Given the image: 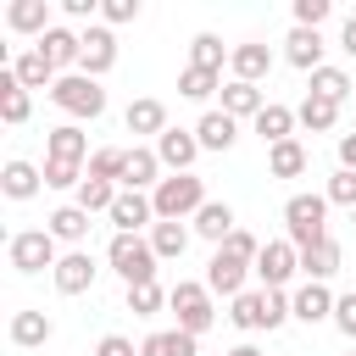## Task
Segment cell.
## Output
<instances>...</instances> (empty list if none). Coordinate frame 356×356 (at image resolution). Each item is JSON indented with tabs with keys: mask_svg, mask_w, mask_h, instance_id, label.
Listing matches in <instances>:
<instances>
[{
	"mask_svg": "<svg viewBox=\"0 0 356 356\" xmlns=\"http://www.w3.org/2000/svg\"><path fill=\"white\" fill-rule=\"evenodd\" d=\"M150 206H156V222H184V217H195L206 206V184L195 172H172V178H161L150 189Z\"/></svg>",
	"mask_w": 356,
	"mask_h": 356,
	"instance_id": "6da1fadb",
	"label": "cell"
},
{
	"mask_svg": "<svg viewBox=\"0 0 356 356\" xmlns=\"http://www.w3.org/2000/svg\"><path fill=\"white\" fill-rule=\"evenodd\" d=\"M284 228H289V245H295V250H312V245L334 239V234H328V195H289Z\"/></svg>",
	"mask_w": 356,
	"mask_h": 356,
	"instance_id": "7a4b0ae2",
	"label": "cell"
},
{
	"mask_svg": "<svg viewBox=\"0 0 356 356\" xmlns=\"http://www.w3.org/2000/svg\"><path fill=\"white\" fill-rule=\"evenodd\" d=\"M106 261H111V273L134 289V284H156V250H150V239H139V234H117L111 239V250H106Z\"/></svg>",
	"mask_w": 356,
	"mask_h": 356,
	"instance_id": "3957f363",
	"label": "cell"
},
{
	"mask_svg": "<svg viewBox=\"0 0 356 356\" xmlns=\"http://www.w3.org/2000/svg\"><path fill=\"white\" fill-rule=\"evenodd\" d=\"M167 306H172V317H178V328L184 334H206L211 323H217V306H211V289L206 284H195V278H178L172 289H167Z\"/></svg>",
	"mask_w": 356,
	"mask_h": 356,
	"instance_id": "277c9868",
	"label": "cell"
},
{
	"mask_svg": "<svg viewBox=\"0 0 356 356\" xmlns=\"http://www.w3.org/2000/svg\"><path fill=\"white\" fill-rule=\"evenodd\" d=\"M50 100H56L67 117H100V111H106V89H100V78H89V72H61L56 89H50Z\"/></svg>",
	"mask_w": 356,
	"mask_h": 356,
	"instance_id": "5b68a950",
	"label": "cell"
},
{
	"mask_svg": "<svg viewBox=\"0 0 356 356\" xmlns=\"http://www.w3.org/2000/svg\"><path fill=\"white\" fill-rule=\"evenodd\" d=\"M6 256H11V267L17 273H56V234L50 228H22V234H11V245H6Z\"/></svg>",
	"mask_w": 356,
	"mask_h": 356,
	"instance_id": "8992f818",
	"label": "cell"
},
{
	"mask_svg": "<svg viewBox=\"0 0 356 356\" xmlns=\"http://www.w3.org/2000/svg\"><path fill=\"white\" fill-rule=\"evenodd\" d=\"M256 278H261V289H284L295 273H300V250L289 245V239H267L261 245V256H256V267H250Z\"/></svg>",
	"mask_w": 356,
	"mask_h": 356,
	"instance_id": "52a82bcc",
	"label": "cell"
},
{
	"mask_svg": "<svg viewBox=\"0 0 356 356\" xmlns=\"http://www.w3.org/2000/svg\"><path fill=\"white\" fill-rule=\"evenodd\" d=\"M117 67V33L111 28H83V61H78V72H89V78H100V72H111Z\"/></svg>",
	"mask_w": 356,
	"mask_h": 356,
	"instance_id": "ba28073f",
	"label": "cell"
},
{
	"mask_svg": "<svg viewBox=\"0 0 356 356\" xmlns=\"http://www.w3.org/2000/svg\"><path fill=\"white\" fill-rule=\"evenodd\" d=\"M95 273H100V267H95V256H89V250H67V256L56 261V273H50V278H56V289H61V295H83V289H95Z\"/></svg>",
	"mask_w": 356,
	"mask_h": 356,
	"instance_id": "9c48e42d",
	"label": "cell"
},
{
	"mask_svg": "<svg viewBox=\"0 0 356 356\" xmlns=\"http://www.w3.org/2000/svg\"><path fill=\"white\" fill-rule=\"evenodd\" d=\"M156 156H161V167H172V172H189V167H195V156H200V139H195V128H167V134L156 139Z\"/></svg>",
	"mask_w": 356,
	"mask_h": 356,
	"instance_id": "30bf717a",
	"label": "cell"
},
{
	"mask_svg": "<svg viewBox=\"0 0 356 356\" xmlns=\"http://www.w3.org/2000/svg\"><path fill=\"white\" fill-rule=\"evenodd\" d=\"M111 222H117V234L156 228V206H150V195H139V189H122V195H117V206H111Z\"/></svg>",
	"mask_w": 356,
	"mask_h": 356,
	"instance_id": "8fae6325",
	"label": "cell"
},
{
	"mask_svg": "<svg viewBox=\"0 0 356 356\" xmlns=\"http://www.w3.org/2000/svg\"><path fill=\"white\" fill-rule=\"evenodd\" d=\"M245 273H250L245 261H234L228 250H211V261H206V289L234 300V295H245Z\"/></svg>",
	"mask_w": 356,
	"mask_h": 356,
	"instance_id": "7c38bea8",
	"label": "cell"
},
{
	"mask_svg": "<svg viewBox=\"0 0 356 356\" xmlns=\"http://www.w3.org/2000/svg\"><path fill=\"white\" fill-rule=\"evenodd\" d=\"M334 306H339V300L328 295V284H312V278L289 295V312H295L306 328H312V323H323V317H334Z\"/></svg>",
	"mask_w": 356,
	"mask_h": 356,
	"instance_id": "4fadbf2b",
	"label": "cell"
},
{
	"mask_svg": "<svg viewBox=\"0 0 356 356\" xmlns=\"http://www.w3.org/2000/svg\"><path fill=\"white\" fill-rule=\"evenodd\" d=\"M228 323H234V328H245V334H256V328H267V334H273V306H267V289H245V295H234Z\"/></svg>",
	"mask_w": 356,
	"mask_h": 356,
	"instance_id": "5bb4252c",
	"label": "cell"
},
{
	"mask_svg": "<svg viewBox=\"0 0 356 356\" xmlns=\"http://www.w3.org/2000/svg\"><path fill=\"white\" fill-rule=\"evenodd\" d=\"M39 50L50 56L56 72H72V67L83 61V33H72V28H50V33L39 39Z\"/></svg>",
	"mask_w": 356,
	"mask_h": 356,
	"instance_id": "9a60e30c",
	"label": "cell"
},
{
	"mask_svg": "<svg viewBox=\"0 0 356 356\" xmlns=\"http://www.w3.org/2000/svg\"><path fill=\"white\" fill-rule=\"evenodd\" d=\"M284 61L300 67V72H317V67H323V33H317V28H289V39H284Z\"/></svg>",
	"mask_w": 356,
	"mask_h": 356,
	"instance_id": "2e32d148",
	"label": "cell"
},
{
	"mask_svg": "<svg viewBox=\"0 0 356 356\" xmlns=\"http://www.w3.org/2000/svg\"><path fill=\"white\" fill-rule=\"evenodd\" d=\"M228 67H234V78H239V83H261V78L273 72V50H267L261 39H250V44H234Z\"/></svg>",
	"mask_w": 356,
	"mask_h": 356,
	"instance_id": "e0dca14e",
	"label": "cell"
},
{
	"mask_svg": "<svg viewBox=\"0 0 356 356\" xmlns=\"http://www.w3.org/2000/svg\"><path fill=\"white\" fill-rule=\"evenodd\" d=\"M217 111H228L234 122H239V117H250V122H256V117L267 111L261 83H239V78H228V83H222V106H217Z\"/></svg>",
	"mask_w": 356,
	"mask_h": 356,
	"instance_id": "ac0fdd59",
	"label": "cell"
},
{
	"mask_svg": "<svg viewBox=\"0 0 356 356\" xmlns=\"http://www.w3.org/2000/svg\"><path fill=\"white\" fill-rule=\"evenodd\" d=\"M6 28H17V33H33V39H44L56 22H50V6L44 0H11L6 6Z\"/></svg>",
	"mask_w": 356,
	"mask_h": 356,
	"instance_id": "d6986e66",
	"label": "cell"
},
{
	"mask_svg": "<svg viewBox=\"0 0 356 356\" xmlns=\"http://www.w3.org/2000/svg\"><path fill=\"white\" fill-rule=\"evenodd\" d=\"M11 72H17V83H22V89H56V78H61L39 44H33V50H22V56L11 61Z\"/></svg>",
	"mask_w": 356,
	"mask_h": 356,
	"instance_id": "ffe728a7",
	"label": "cell"
},
{
	"mask_svg": "<svg viewBox=\"0 0 356 356\" xmlns=\"http://www.w3.org/2000/svg\"><path fill=\"white\" fill-rule=\"evenodd\" d=\"M39 184H44V167H33V161H6V167H0V189H6V200H33Z\"/></svg>",
	"mask_w": 356,
	"mask_h": 356,
	"instance_id": "44dd1931",
	"label": "cell"
},
{
	"mask_svg": "<svg viewBox=\"0 0 356 356\" xmlns=\"http://www.w3.org/2000/svg\"><path fill=\"white\" fill-rule=\"evenodd\" d=\"M122 122H128V134H156L161 139L167 134V106L156 95H139V100H128V117Z\"/></svg>",
	"mask_w": 356,
	"mask_h": 356,
	"instance_id": "7402d4cb",
	"label": "cell"
},
{
	"mask_svg": "<svg viewBox=\"0 0 356 356\" xmlns=\"http://www.w3.org/2000/svg\"><path fill=\"white\" fill-rule=\"evenodd\" d=\"M44 145H50V161H78V167H83V156H95V150H89V134H83L78 122L50 128V139H44Z\"/></svg>",
	"mask_w": 356,
	"mask_h": 356,
	"instance_id": "603a6c76",
	"label": "cell"
},
{
	"mask_svg": "<svg viewBox=\"0 0 356 356\" xmlns=\"http://www.w3.org/2000/svg\"><path fill=\"white\" fill-rule=\"evenodd\" d=\"M234 228H239V222H234V206H228V200H206V206L195 211V234L211 239V245H222Z\"/></svg>",
	"mask_w": 356,
	"mask_h": 356,
	"instance_id": "cb8c5ba5",
	"label": "cell"
},
{
	"mask_svg": "<svg viewBox=\"0 0 356 356\" xmlns=\"http://www.w3.org/2000/svg\"><path fill=\"white\" fill-rule=\"evenodd\" d=\"M195 139H200V150H228V145L239 139V122H234L228 111H206V117L195 122Z\"/></svg>",
	"mask_w": 356,
	"mask_h": 356,
	"instance_id": "d4e9b609",
	"label": "cell"
},
{
	"mask_svg": "<svg viewBox=\"0 0 356 356\" xmlns=\"http://www.w3.org/2000/svg\"><path fill=\"white\" fill-rule=\"evenodd\" d=\"M156 172H161V156L145 150V145H134V150H128V167H122V189H139V195H145L150 184H161Z\"/></svg>",
	"mask_w": 356,
	"mask_h": 356,
	"instance_id": "484cf974",
	"label": "cell"
},
{
	"mask_svg": "<svg viewBox=\"0 0 356 356\" xmlns=\"http://www.w3.org/2000/svg\"><path fill=\"white\" fill-rule=\"evenodd\" d=\"M306 161H312V156H306V145H300V139L267 145V172H273V178H300V172H306Z\"/></svg>",
	"mask_w": 356,
	"mask_h": 356,
	"instance_id": "4316f807",
	"label": "cell"
},
{
	"mask_svg": "<svg viewBox=\"0 0 356 356\" xmlns=\"http://www.w3.org/2000/svg\"><path fill=\"white\" fill-rule=\"evenodd\" d=\"M300 273H306L312 284H328V278L339 273V239H323V245L300 250Z\"/></svg>",
	"mask_w": 356,
	"mask_h": 356,
	"instance_id": "83f0119b",
	"label": "cell"
},
{
	"mask_svg": "<svg viewBox=\"0 0 356 356\" xmlns=\"http://www.w3.org/2000/svg\"><path fill=\"white\" fill-rule=\"evenodd\" d=\"M306 95H323V100L345 106V100L356 95V83H350V72H345V67H317V72H312V89H306Z\"/></svg>",
	"mask_w": 356,
	"mask_h": 356,
	"instance_id": "f1b7e54d",
	"label": "cell"
},
{
	"mask_svg": "<svg viewBox=\"0 0 356 356\" xmlns=\"http://www.w3.org/2000/svg\"><path fill=\"white\" fill-rule=\"evenodd\" d=\"M28 106H33V100H28V89L17 83V72L0 67V117L17 128V122H28Z\"/></svg>",
	"mask_w": 356,
	"mask_h": 356,
	"instance_id": "f546056e",
	"label": "cell"
},
{
	"mask_svg": "<svg viewBox=\"0 0 356 356\" xmlns=\"http://www.w3.org/2000/svg\"><path fill=\"white\" fill-rule=\"evenodd\" d=\"M44 228H50L56 239L78 245V239H89V211H83V206H56V211L44 217Z\"/></svg>",
	"mask_w": 356,
	"mask_h": 356,
	"instance_id": "4dcf8cb0",
	"label": "cell"
},
{
	"mask_svg": "<svg viewBox=\"0 0 356 356\" xmlns=\"http://www.w3.org/2000/svg\"><path fill=\"white\" fill-rule=\"evenodd\" d=\"M50 334H56V323H50L44 312H17V317H11V345H22V350L44 345Z\"/></svg>",
	"mask_w": 356,
	"mask_h": 356,
	"instance_id": "1f68e13d",
	"label": "cell"
},
{
	"mask_svg": "<svg viewBox=\"0 0 356 356\" xmlns=\"http://www.w3.org/2000/svg\"><path fill=\"white\" fill-rule=\"evenodd\" d=\"M256 134H261L267 145H284V139H295V111H289V106H278V100H267V111L256 117Z\"/></svg>",
	"mask_w": 356,
	"mask_h": 356,
	"instance_id": "d6a6232c",
	"label": "cell"
},
{
	"mask_svg": "<svg viewBox=\"0 0 356 356\" xmlns=\"http://www.w3.org/2000/svg\"><path fill=\"white\" fill-rule=\"evenodd\" d=\"M189 234H195V228H184V222H156V228H150V250H156L161 261H178V256L189 250Z\"/></svg>",
	"mask_w": 356,
	"mask_h": 356,
	"instance_id": "836d02e7",
	"label": "cell"
},
{
	"mask_svg": "<svg viewBox=\"0 0 356 356\" xmlns=\"http://www.w3.org/2000/svg\"><path fill=\"white\" fill-rule=\"evenodd\" d=\"M195 334H184V328H161V334H150L145 345H139V356H195Z\"/></svg>",
	"mask_w": 356,
	"mask_h": 356,
	"instance_id": "e575fe53",
	"label": "cell"
},
{
	"mask_svg": "<svg viewBox=\"0 0 356 356\" xmlns=\"http://www.w3.org/2000/svg\"><path fill=\"white\" fill-rule=\"evenodd\" d=\"M178 95H184V100H211V95H222V72L184 67V72H178Z\"/></svg>",
	"mask_w": 356,
	"mask_h": 356,
	"instance_id": "d590c367",
	"label": "cell"
},
{
	"mask_svg": "<svg viewBox=\"0 0 356 356\" xmlns=\"http://www.w3.org/2000/svg\"><path fill=\"white\" fill-rule=\"evenodd\" d=\"M295 122H306L312 134H328V128L339 122V106H334V100H323V95H306V100L295 106Z\"/></svg>",
	"mask_w": 356,
	"mask_h": 356,
	"instance_id": "8d00e7d4",
	"label": "cell"
},
{
	"mask_svg": "<svg viewBox=\"0 0 356 356\" xmlns=\"http://www.w3.org/2000/svg\"><path fill=\"white\" fill-rule=\"evenodd\" d=\"M117 195H122L117 184H106V178H83V184H78V200H72V206H83L89 217H95V211H106V217H111Z\"/></svg>",
	"mask_w": 356,
	"mask_h": 356,
	"instance_id": "74e56055",
	"label": "cell"
},
{
	"mask_svg": "<svg viewBox=\"0 0 356 356\" xmlns=\"http://www.w3.org/2000/svg\"><path fill=\"white\" fill-rule=\"evenodd\" d=\"M228 56H234V50H228L217 33H195V44H189V67H206V72H222Z\"/></svg>",
	"mask_w": 356,
	"mask_h": 356,
	"instance_id": "f35d334b",
	"label": "cell"
},
{
	"mask_svg": "<svg viewBox=\"0 0 356 356\" xmlns=\"http://www.w3.org/2000/svg\"><path fill=\"white\" fill-rule=\"evenodd\" d=\"M89 178V167H78V161H50L44 156V189H78Z\"/></svg>",
	"mask_w": 356,
	"mask_h": 356,
	"instance_id": "ab89813d",
	"label": "cell"
},
{
	"mask_svg": "<svg viewBox=\"0 0 356 356\" xmlns=\"http://www.w3.org/2000/svg\"><path fill=\"white\" fill-rule=\"evenodd\" d=\"M122 167H128V150H95V156H89V178L122 184Z\"/></svg>",
	"mask_w": 356,
	"mask_h": 356,
	"instance_id": "60d3db41",
	"label": "cell"
},
{
	"mask_svg": "<svg viewBox=\"0 0 356 356\" xmlns=\"http://www.w3.org/2000/svg\"><path fill=\"white\" fill-rule=\"evenodd\" d=\"M217 250H228L234 261H245V267H256V256H261V239H256L250 228H234V234H228V239H222Z\"/></svg>",
	"mask_w": 356,
	"mask_h": 356,
	"instance_id": "b9f144b4",
	"label": "cell"
},
{
	"mask_svg": "<svg viewBox=\"0 0 356 356\" xmlns=\"http://www.w3.org/2000/svg\"><path fill=\"white\" fill-rule=\"evenodd\" d=\"M161 300H167L161 284H134V289H128V312H134V317H156Z\"/></svg>",
	"mask_w": 356,
	"mask_h": 356,
	"instance_id": "7bdbcfd3",
	"label": "cell"
},
{
	"mask_svg": "<svg viewBox=\"0 0 356 356\" xmlns=\"http://www.w3.org/2000/svg\"><path fill=\"white\" fill-rule=\"evenodd\" d=\"M328 206H350V211H356V172L339 167V172L328 178Z\"/></svg>",
	"mask_w": 356,
	"mask_h": 356,
	"instance_id": "ee69618b",
	"label": "cell"
},
{
	"mask_svg": "<svg viewBox=\"0 0 356 356\" xmlns=\"http://www.w3.org/2000/svg\"><path fill=\"white\" fill-rule=\"evenodd\" d=\"M328 0H295V28H323L328 22Z\"/></svg>",
	"mask_w": 356,
	"mask_h": 356,
	"instance_id": "f6af8a7d",
	"label": "cell"
},
{
	"mask_svg": "<svg viewBox=\"0 0 356 356\" xmlns=\"http://www.w3.org/2000/svg\"><path fill=\"white\" fill-rule=\"evenodd\" d=\"M334 328H339L345 339H356V289L339 295V306H334Z\"/></svg>",
	"mask_w": 356,
	"mask_h": 356,
	"instance_id": "bcb514c9",
	"label": "cell"
},
{
	"mask_svg": "<svg viewBox=\"0 0 356 356\" xmlns=\"http://www.w3.org/2000/svg\"><path fill=\"white\" fill-rule=\"evenodd\" d=\"M100 17L117 28V22H134L139 17V0H100Z\"/></svg>",
	"mask_w": 356,
	"mask_h": 356,
	"instance_id": "7dc6e473",
	"label": "cell"
},
{
	"mask_svg": "<svg viewBox=\"0 0 356 356\" xmlns=\"http://www.w3.org/2000/svg\"><path fill=\"white\" fill-rule=\"evenodd\" d=\"M95 356H139V350H134V339H122V334H106V339L95 345Z\"/></svg>",
	"mask_w": 356,
	"mask_h": 356,
	"instance_id": "c3c4849f",
	"label": "cell"
},
{
	"mask_svg": "<svg viewBox=\"0 0 356 356\" xmlns=\"http://www.w3.org/2000/svg\"><path fill=\"white\" fill-rule=\"evenodd\" d=\"M61 11L83 22V17H95V11H100V0H61Z\"/></svg>",
	"mask_w": 356,
	"mask_h": 356,
	"instance_id": "681fc988",
	"label": "cell"
},
{
	"mask_svg": "<svg viewBox=\"0 0 356 356\" xmlns=\"http://www.w3.org/2000/svg\"><path fill=\"white\" fill-rule=\"evenodd\" d=\"M339 167L356 172V134H339Z\"/></svg>",
	"mask_w": 356,
	"mask_h": 356,
	"instance_id": "f907efd6",
	"label": "cell"
},
{
	"mask_svg": "<svg viewBox=\"0 0 356 356\" xmlns=\"http://www.w3.org/2000/svg\"><path fill=\"white\" fill-rule=\"evenodd\" d=\"M339 50L356 61V17H345V28H339Z\"/></svg>",
	"mask_w": 356,
	"mask_h": 356,
	"instance_id": "816d5d0a",
	"label": "cell"
},
{
	"mask_svg": "<svg viewBox=\"0 0 356 356\" xmlns=\"http://www.w3.org/2000/svg\"><path fill=\"white\" fill-rule=\"evenodd\" d=\"M228 356H261V350H256V345H234Z\"/></svg>",
	"mask_w": 356,
	"mask_h": 356,
	"instance_id": "f5cc1de1",
	"label": "cell"
},
{
	"mask_svg": "<svg viewBox=\"0 0 356 356\" xmlns=\"http://www.w3.org/2000/svg\"><path fill=\"white\" fill-rule=\"evenodd\" d=\"M350 222H356V211H350Z\"/></svg>",
	"mask_w": 356,
	"mask_h": 356,
	"instance_id": "db71d44e",
	"label": "cell"
},
{
	"mask_svg": "<svg viewBox=\"0 0 356 356\" xmlns=\"http://www.w3.org/2000/svg\"><path fill=\"white\" fill-rule=\"evenodd\" d=\"M350 356H356V350H350Z\"/></svg>",
	"mask_w": 356,
	"mask_h": 356,
	"instance_id": "11a10c76",
	"label": "cell"
}]
</instances>
